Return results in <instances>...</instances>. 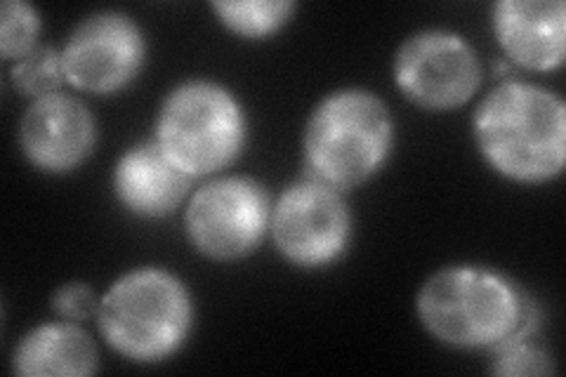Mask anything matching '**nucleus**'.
<instances>
[{"label":"nucleus","mask_w":566,"mask_h":377,"mask_svg":"<svg viewBox=\"0 0 566 377\" xmlns=\"http://www.w3.org/2000/svg\"><path fill=\"white\" fill-rule=\"evenodd\" d=\"M474 139L493 170L515 182H547L566 158L564 102L541 85L503 83L476 109Z\"/></svg>","instance_id":"1"},{"label":"nucleus","mask_w":566,"mask_h":377,"mask_svg":"<svg viewBox=\"0 0 566 377\" xmlns=\"http://www.w3.org/2000/svg\"><path fill=\"white\" fill-rule=\"evenodd\" d=\"M245 139L234 95L218 83L187 81L166 97L156 142L187 175L201 177L232 164Z\"/></svg>","instance_id":"5"},{"label":"nucleus","mask_w":566,"mask_h":377,"mask_svg":"<svg viewBox=\"0 0 566 377\" xmlns=\"http://www.w3.org/2000/svg\"><path fill=\"white\" fill-rule=\"evenodd\" d=\"M99 300L91 285L85 283H66L52 295V310L66 321H85L97 314Z\"/></svg>","instance_id":"18"},{"label":"nucleus","mask_w":566,"mask_h":377,"mask_svg":"<svg viewBox=\"0 0 566 377\" xmlns=\"http://www.w3.org/2000/svg\"><path fill=\"white\" fill-rule=\"evenodd\" d=\"M495 375H547L553 373V362L543 349L528 345L524 335H510L501 345H495Z\"/></svg>","instance_id":"17"},{"label":"nucleus","mask_w":566,"mask_h":377,"mask_svg":"<svg viewBox=\"0 0 566 377\" xmlns=\"http://www.w3.org/2000/svg\"><path fill=\"white\" fill-rule=\"evenodd\" d=\"M212 10L234 33L245 39H262L286 24L295 6L291 0H239V3L220 0V3H212Z\"/></svg>","instance_id":"14"},{"label":"nucleus","mask_w":566,"mask_h":377,"mask_svg":"<svg viewBox=\"0 0 566 377\" xmlns=\"http://www.w3.org/2000/svg\"><path fill=\"white\" fill-rule=\"evenodd\" d=\"M279 253L297 266H324L343 255L352 218L338 189L305 177L283 191L272 212Z\"/></svg>","instance_id":"8"},{"label":"nucleus","mask_w":566,"mask_h":377,"mask_svg":"<svg viewBox=\"0 0 566 377\" xmlns=\"http://www.w3.org/2000/svg\"><path fill=\"white\" fill-rule=\"evenodd\" d=\"M145 60V35L123 12L83 20L62 50L64 76L85 93H114L128 85Z\"/></svg>","instance_id":"9"},{"label":"nucleus","mask_w":566,"mask_h":377,"mask_svg":"<svg viewBox=\"0 0 566 377\" xmlns=\"http://www.w3.org/2000/svg\"><path fill=\"white\" fill-rule=\"evenodd\" d=\"M395 81L406 97L424 109H453L480 87L482 66L463 35L430 29L399 48Z\"/></svg>","instance_id":"7"},{"label":"nucleus","mask_w":566,"mask_h":377,"mask_svg":"<svg viewBox=\"0 0 566 377\" xmlns=\"http://www.w3.org/2000/svg\"><path fill=\"white\" fill-rule=\"evenodd\" d=\"M392 137V116L380 97L338 90L307 121L305 177L338 191L357 187L385 164Z\"/></svg>","instance_id":"3"},{"label":"nucleus","mask_w":566,"mask_h":377,"mask_svg":"<svg viewBox=\"0 0 566 377\" xmlns=\"http://www.w3.org/2000/svg\"><path fill=\"white\" fill-rule=\"evenodd\" d=\"M12 368L27 377L91 375L97 370V347L74 323H45L22 337Z\"/></svg>","instance_id":"13"},{"label":"nucleus","mask_w":566,"mask_h":377,"mask_svg":"<svg viewBox=\"0 0 566 377\" xmlns=\"http://www.w3.org/2000/svg\"><path fill=\"white\" fill-rule=\"evenodd\" d=\"M66 81L62 52L50 45H35L22 60L12 66V83L24 95L45 97L57 93V87Z\"/></svg>","instance_id":"15"},{"label":"nucleus","mask_w":566,"mask_h":377,"mask_svg":"<svg viewBox=\"0 0 566 377\" xmlns=\"http://www.w3.org/2000/svg\"><path fill=\"white\" fill-rule=\"evenodd\" d=\"M191 179L193 177L151 139L120 156L114 170V189L118 201L130 212L142 218H164L180 206Z\"/></svg>","instance_id":"12"},{"label":"nucleus","mask_w":566,"mask_h":377,"mask_svg":"<svg viewBox=\"0 0 566 377\" xmlns=\"http://www.w3.org/2000/svg\"><path fill=\"white\" fill-rule=\"evenodd\" d=\"M493 31L505 55L520 66L553 71L564 62L562 0H501L493 8Z\"/></svg>","instance_id":"11"},{"label":"nucleus","mask_w":566,"mask_h":377,"mask_svg":"<svg viewBox=\"0 0 566 377\" xmlns=\"http://www.w3.org/2000/svg\"><path fill=\"white\" fill-rule=\"evenodd\" d=\"M97 323L109 347L137 364L164 362L182 347L191 300L180 279L164 269H135L104 293Z\"/></svg>","instance_id":"4"},{"label":"nucleus","mask_w":566,"mask_h":377,"mask_svg":"<svg viewBox=\"0 0 566 377\" xmlns=\"http://www.w3.org/2000/svg\"><path fill=\"white\" fill-rule=\"evenodd\" d=\"M20 139L35 168L66 172L93 151L95 121L81 100L52 93L33 100L22 118Z\"/></svg>","instance_id":"10"},{"label":"nucleus","mask_w":566,"mask_h":377,"mask_svg":"<svg viewBox=\"0 0 566 377\" xmlns=\"http://www.w3.org/2000/svg\"><path fill=\"white\" fill-rule=\"evenodd\" d=\"M41 20L24 0H6L0 8V52L6 60H22L35 48Z\"/></svg>","instance_id":"16"},{"label":"nucleus","mask_w":566,"mask_h":377,"mask_svg":"<svg viewBox=\"0 0 566 377\" xmlns=\"http://www.w3.org/2000/svg\"><path fill=\"white\" fill-rule=\"evenodd\" d=\"M418 316L444 345L495 347L510 335H526L528 310L505 276L476 266L441 269L418 295Z\"/></svg>","instance_id":"2"},{"label":"nucleus","mask_w":566,"mask_h":377,"mask_svg":"<svg viewBox=\"0 0 566 377\" xmlns=\"http://www.w3.org/2000/svg\"><path fill=\"white\" fill-rule=\"evenodd\" d=\"M272 218L268 191L251 177H222L201 187L187 208L193 248L212 260H237L262 241Z\"/></svg>","instance_id":"6"}]
</instances>
